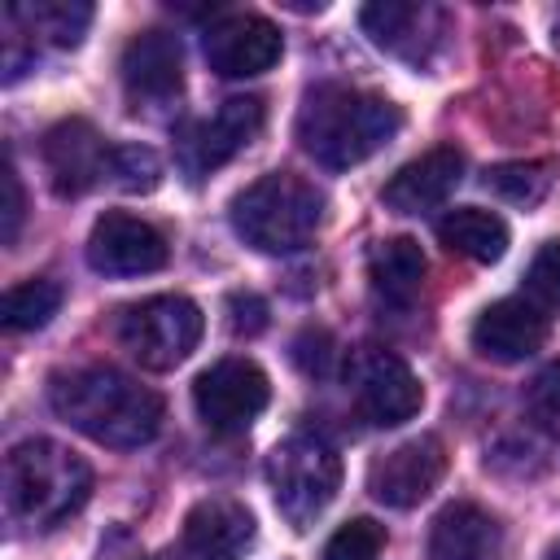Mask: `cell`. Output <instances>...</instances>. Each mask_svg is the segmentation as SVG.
I'll use <instances>...</instances> for the list:
<instances>
[{
  "label": "cell",
  "instance_id": "1",
  "mask_svg": "<svg viewBox=\"0 0 560 560\" xmlns=\"http://www.w3.org/2000/svg\"><path fill=\"white\" fill-rule=\"evenodd\" d=\"M48 402L70 429L114 451H136L153 442L166 416L162 398L149 385H140L136 376L109 363H83V368L57 372L48 381Z\"/></svg>",
  "mask_w": 560,
  "mask_h": 560
},
{
  "label": "cell",
  "instance_id": "2",
  "mask_svg": "<svg viewBox=\"0 0 560 560\" xmlns=\"http://www.w3.org/2000/svg\"><path fill=\"white\" fill-rule=\"evenodd\" d=\"M402 127L394 101L350 83H319L298 109V144L328 171H350L381 153Z\"/></svg>",
  "mask_w": 560,
  "mask_h": 560
},
{
  "label": "cell",
  "instance_id": "3",
  "mask_svg": "<svg viewBox=\"0 0 560 560\" xmlns=\"http://www.w3.org/2000/svg\"><path fill=\"white\" fill-rule=\"evenodd\" d=\"M92 494L83 455L52 438H26L4 455V512L22 529H52L74 516Z\"/></svg>",
  "mask_w": 560,
  "mask_h": 560
},
{
  "label": "cell",
  "instance_id": "4",
  "mask_svg": "<svg viewBox=\"0 0 560 560\" xmlns=\"http://www.w3.org/2000/svg\"><path fill=\"white\" fill-rule=\"evenodd\" d=\"M232 228L258 254H293L306 249L324 223V192L293 175L267 171L232 197Z\"/></svg>",
  "mask_w": 560,
  "mask_h": 560
},
{
  "label": "cell",
  "instance_id": "5",
  "mask_svg": "<svg viewBox=\"0 0 560 560\" xmlns=\"http://www.w3.org/2000/svg\"><path fill=\"white\" fill-rule=\"evenodd\" d=\"M267 486H271L276 512L293 529H311L341 490V455L315 433H293L271 446Z\"/></svg>",
  "mask_w": 560,
  "mask_h": 560
},
{
  "label": "cell",
  "instance_id": "6",
  "mask_svg": "<svg viewBox=\"0 0 560 560\" xmlns=\"http://www.w3.org/2000/svg\"><path fill=\"white\" fill-rule=\"evenodd\" d=\"M206 315L192 298L184 293H153L140 298L131 306H122L118 315V346L149 372H171L179 368L197 341H201Z\"/></svg>",
  "mask_w": 560,
  "mask_h": 560
},
{
  "label": "cell",
  "instance_id": "7",
  "mask_svg": "<svg viewBox=\"0 0 560 560\" xmlns=\"http://www.w3.org/2000/svg\"><path fill=\"white\" fill-rule=\"evenodd\" d=\"M350 389H354V407L376 429H398L416 420L424 407V389L407 368V359L381 346H363L350 359Z\"/></svg>",
  "mask_w": 560,
  "mask_h": 560
},
{
  "label": "cell",
  "instance_id": "8",
  "mask_svg": "<svg viewBox=\"0 0 560 560\" xmlns=\"http://www.w3.org/2000/svg\"><path fill=\"white\" fill-rule=\"evenodd\" d=\"M271 402V381L254 359H219L192 381V407L206 429L241 433Z\"/></svg>",
  "mask_w": 560,
  "mask_h": 560
},
{
  "label": "cell",
  "instance_id": "9",
  "mask_svg": "<svg viewBox=\"0 0 560 560\" xmlns=\"http://www.w3.org/2000/svg\"><path fill=\"white\" fill-rule=\"evenodd\" d=\"M114 140H105L88 118H61L44 131L39 158L57 197H83L114 175Z\"/></svg>",
  "mask_w": 560,
  "mask_h": 560
},
{
  "label": "cell",
  "instance_id": "10",
  "mask_svg": "<svg viewBox=\"0 0 560 560\" xmlns=\"http://www.w3.org/2000/svg\"><path fill=\"white\" fill-rule=\"evenodd\" d=\"M254 542V516L236 499H201L188 508L179 534L149 560H241Z\"/></svg>",
  "mask_w": 560,
  "mask_h": 560
},
{
  "label": "cell",
  "instance_id": "11",
  "mask_svg": "<svg viewBox=\"0 0 560 560\" xmlns=\"http://www.w3.org/2000/svg\"><path fill=\"white\" fill-rule=\"evenodd\" d=\"M262 101L258 96H232L223 101L210 118H192L179 131V166L188 179H201L210 171H219L223 162H232L258 131H262Z\"/></svg>",
  "mask_w": 560,
  "mask_h": 560
},
{
  "label": "cell",
  "instance_id": "12",
  "mask_svg": "<svg viewBox=\"0 0 560 560\" xmlns=\"http://www.w3.org/2000/svg\"><path fill=\"white\" fill-rule=\"evenodd\" d=\"M201 52H206L214 74H223V79H254V74H267L280 61L284 35L262 13H223V18H214L206 26Z\"/></svg>",
  "mask_w": 560,
  "mask_h": 560
},
{
  "label": "cell",
  "instance_id": "13",
  "mask_svg": "<svg viewBox=\"0 0 560 560\" xmlns=\"http://www.w3.org/2000/svg\"><path fill=\"white\" fill-rule=\"evenodd\" d=\"M171 258L166 236L127 210H105L88 232V267L101 276H149Z\"/></svg>",
  "mask_w": 560,
  "mask_h": 560
},
{
  "label": "cell",
  "instance_id": "14",
  "mask_svg": "<svg viewBox=\"0 0 560 560\" xmlns=\"http://www.w3.org/2000/svg\"><path fill=\"white\" fill-rule=\"evenodd\" d=\"M446 472V446L433 433H420L394 451H385L368 468V490L385 508H416L424 503Z\"/></svg>",
  "mask_w": 560,
  "mask_h": 560
},
{
  "label": "cell",
  "instance_id": "15",
  "mask_svg": "<svg viewBox=\"0 0 560 560\" xmlns=\"http://www.w3.org/2000/svg\"><path fill=\"white\" fill-rule=\"evenodd\" d=\"M368 39L411 66L433 61L442 35H446V13L433 4H398V0H376L359 13Z\"/></svg>",
  "mask_w": 560,
  "mask_h": 560
},
{
  "label": "cell",
  "instance_id": "16",
  "mask_svg": "<svg viewBox=\"0 0 560 560\" xmlns=\"http://www.w3.org/2000/svg\"><path fill=\"white\" fill-rule=\"evenodd\" d=\"M472 350L490 363H521L542 350L547 341V315L529 298H499L490 302L468 332Z\"/></svg>",
  "mask_w": 560,
  "mask_h": 560
},
{
  "label": "cell",
  "instance_id": "17",
  "mask_svg": "<svg viewBox=\"0 0 560 560\" xmlns=\"http://www.w3.org/2000/svg\"><path fill=\"white\" fill-rule=\"evenodd\" d=\"M122 88L140 105H162L184 88V48L171 31H140L122 48Z\"/></svg>",
  "mask_w": 560,
  "mask_h": 560
},
{
  "label": "cell",
  "instance_id": "18",
  "mask_svg": "<svg viewBox=\"0 0 560 560\" xmlns=\"http://www.w3.org/2000/svg\"><path fill=\"white\" fill-rule=\"evenodd\" d=\"M464 179V153L451 144H438L420 158H411L407 166H398L389 175V184L381 188V201L394 214H424L433 206H442Z\"/></svg>",
  "mask_w": 560,
  "mask_h": 560
},
{
  "label": "cell",
  "instance_id": "19",
  "mask_svg": "<svg viewBox=\"0 0 560 560\" xmlns=\"http://www.w3.org/2000/svg\"><path fill=\"white\" fill-rule=\"evenodd\" d=\"M499 547H503L499 521H494L486 508L468 503V499L446 503V508L433 516L429 542H424L429 560H494Z\"/></svg>",
  "mask_w": 560,
  "mask_h": 560
},
{
  "label": "cell",
  "instance_id": "20",
  "mask_svg": "<svg viewBox=\"0 0 560 560\" xmlns=\"http://www.w3.org/2000/svg\"><path fill=\"white\" fill-rule=\"evenodd\" d=\"M424 271H429L424 249H420V241H411V236H389V241H381V245L368 254L372 293H376L381 302H389V306H407V302L420 293Z\"/></svg>",
  "mask_w": 560,
  "mask_h": 560
},
{
  "label": "cell",
  "instance_id": "21",
  "mask_svg": "<svg viewBox=\"0 0 560 560\" xmlns=\"http://www.w3.org/2000/svg\"><path fill=\"white\" fill-rule=\"evenodd\" d=\"M438 241L472 262H499L508 249V223L481 206H455L438 219Z\"/></svg>",
  "mask_w": 560,
  "mask_h": 560
},
{
  "label": "cell",
  "instance_id": "22",
  "mask_svg": "<svg viewBox=\"0 0 560 560\" xmlns=\"http://www.w3.org/2000/svg\"><path fill=\"white\" fill-rule=\"evenodd\" d=\"M9 22H22V35L57 48H74L92 22V4H70V0H44V4H9Z\"/></svg>",
  "mask_w": 560,
  "mask_h": 560
},
{
  "label": "cell",
  "instance_id": "23",
  "mask_svg": "<svg viewBox=\"0 0 560 560\" xmlns=\"http://www.w3.org/2000/svg\"><path fill=\"white\" fill-rule=\"evenodd\" d=\"M57 306H61V284L57 280H22V284H13L9 293H4V328L9 332H35V328H44L52 315H57Z\"/></svg>",
  "mask_w": 560,
  "mask_h": 560
},
{
  "label": "cell",
  "instance_id": "24",
  "mask_svg": "<svg viewBox=\"0 0 560 560\" xmlns=\"http://www.w3.org/2000/svg\"><path fill=\"white\" fill-rule=\"evenodd\" d=\"M486 188L499 192L503 201H516V206H534L547 197L551 188V175L542 162H499L486 171Z\"/></svg>",
  "mask_w": 560,
  "mask_h": 560
},
{
  "label": "cell",
  "instance_id": "25",
  "mask_svg": "<svg viewBox=\"0 0 560 560\" xmlns=\"http://www.w3.org/2000/svg\"><path fill=\"white\" fill-rule=\"evenodd\" d=\"M381 547H385V529L372 516H354L324 542V560H376Z\"/></svg>",
  "mask_w": 560,
  "mask_h": 560
},
{
  "label": "cell",
  "instance_id": "26",
  "mask_svg": "<svg viewBox=\"0 0 560 560\" xmlns=\"http://www.w3.org/2000/svg\"><path fill=\"white\" fill-rule=\"evenodd\" d=\"M158 179H162V162H158L153 149H144V144H118L114 149V175H109V184H118L127 192H153Z\"/></svg>",
  "mask_w": 560,
  "mask_h": 560
},
{
  "label": "cell",
  "instance_id": "27",
  "mask_svg": "<svg viewBox=\"0 0 560 560\" xmlns=\"http://www.w3.org/2000/svg\"><path fill=\"white\" fill-rule=\"evenodd\" d=\"M525 293L538 311H560V241L538 245L525 267Z\"/></svg>",
  "mask_w": 560,
  "mask_h": 560
},
{
  "label": "cell",
  "instance_id": "28",
  "mask_svg": "<svg viewBox=\"0 0 560 560\" xmlns=\"http://www.w3.org/2000/svg\"><path fill=\"white\" fill-rule=\"evenodd\" d=\"M525 411H529V420H534L547 438L560 442V363H547V368L529 381V389H525Z\"/></svg>",
  "mask_w": 560,
  "mask_h": 560
},
{
  "label": "cell",
  "instance_id": "29",
  "mask_svg": "<svg viewBox=\"0 0 560 560\" xmlns=\"http://www.w3.org/2000/svg\"><path fill=\"white\" fill-rule=\"evenodd\" d=\"M293 359L302 363V372L324 376L328 363H332V337H328L324 328H306V332L293 341Z\"/></svg>",
  "mask_w": 560,
  "mask_h": 560
},
{
  "label": "cell",
  "instance_id": "30",
  "mask_svg": "<svg viewBox=\"0 0 560 560\" xmlns=\"http://www.w3.org/2000/svg\"><path fill=\"white\" fill-rule=\"evenodd\" d=\"M228 311H232V328L245 332V337H254V332L267 328V302L258 293H232L228 298Z\"/></svg>",
  "mask_w": 560,
  "mask_h": 560
},
{
  "label": "cell",
  "instance_id": "31",
  "mask_svg": "<svg viewBox=\"0 0 560 560\" xmlns=\"http://www.w3.org/2000/svg\"><path fill=\"white\" fill-rule=\"evenodd\" d=\"M18 228H22V179L9 162L4 166V245L18 241Z\"/></svg>",
  "mask_w": 560,
  "mask_h": 560
},
{
  "label": "cell",
  "instance_id": "32",
  "mask_svg": "<svg viewBox=\"0 0 560 560\" xmlns=\"http://www.w3.org/2000/svg\"><path fill=\"white\" fill-rule=\"evenodd\" d=\"M542 560H560V542H556V547H551V551H547Z\"/></svg>",
  "mask_w": 560,
  "mask_h": 560
}]
</instances>
